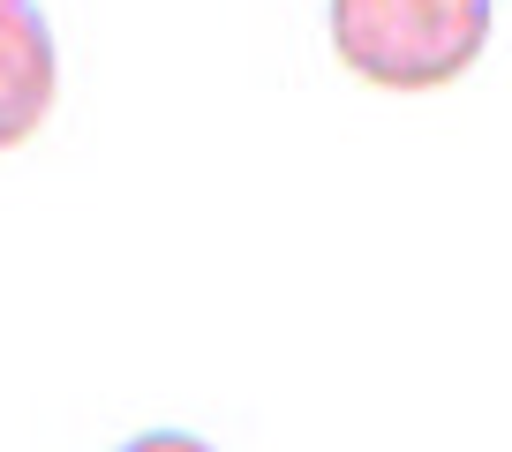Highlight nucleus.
<instances>
[{"instance_id":"obj_1","label":"nucleus","mask_w":512,"mask_h":452,"mask_svg":"<svg viewBox=\"0 0 512 452\" xmlns=\"http://www.w3.org/2000/svg\"><path fill=\"white\" fill-rule=\"evenodd\" d=\"M332 46L384 91H437L490 46V0H332Z\"/></svg>"},{"instance_id":"obj_3","label":"nucleus","mask_w":512,"mask_h":452,"mask_svg":"<svg viewBox=\"0 0 512 452\" xmlns=\"http://www.w3.org/2000/svg\"><path fill=\"white\" fill-rule=\"evenodd\" d=\"M121 452H219V445L196 437V430H144V437H128Z\"/></svg>"},{"instance_id":"obj_2","label":"nucleus","mask_w":512,"mask_h":452,"mask_svg":"<svg viewBox=\"0 0 512 452\" xmlns=\"http://www.w3.org/2000/svg\"><path fill=\"white\" fill-rule=\"evenodd\" d=\"M61 91V46L38 0H0V151H16L23 136L53 113Z\"/></svg>"}]
</instances>
